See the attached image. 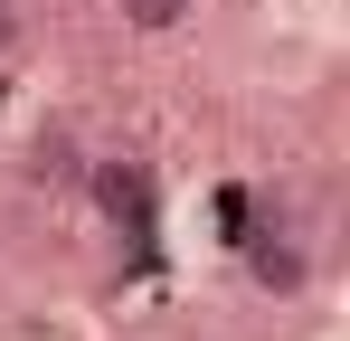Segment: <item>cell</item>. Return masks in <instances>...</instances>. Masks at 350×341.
Returning <instances> with one entry per match:
<instances>
[{"label":"cell","mask_w":350,"mask_h":341,"mask_svg":"<svg viewBox=\"0 0 350 341\" xmlns=\"http://www.w3.org/2000/svg\"><path fill=\"white\" fill-rule=\"evenodd\" d=\"M76 190L95 199V218L114 227V237H152V218H161L152 162H133V152H85V180H76Z\"/></svg>","instance_id":"6da1fadb"},{"label":"cell","mask_w":350,"mask_h":341,"mask_svg":"<svg viewBox=\"0 0 350 341\" xmlns=\"http://www.w3.org/2000/svg\"><path fill=\"white\" fill-rule=\"evenodd\" d=\"M237 266H246L256 294H275V303H303V294H312V247H303L284 218L246 227V237H237Z\"/></svg>","instance_id":"7a4b0ae2"},{"label":"cell","mask_w":350,"mask_h":341,"mask_svg":"<svg viewBox=\"0 0 350 341\" xmlns=\"http://www.w3.org/2000/svg\"><path fill=\"white\" fill-rule=\"evenodd\" d=\"M19 180H38V190H76V180H85V142H76L66 123H38L29 152H19Z\"/></svg>","instance_id":"3957f363"},{"label":"cell","mask_w":350,"mask_h":341,"mask_svg":"<svg viewBox=\"0 0 350 341\" xmlns=\"http://www.w3.org/2000/svg\"><path fill=\"white\" fill-rule=\"evenodd\" d=\"M19 48V0H0V57Z\"/></svg>","instance_id":"5b68a950"},{"label":"cell","mask_w":350,"mask_h":341,"mask_svg":"<svg viewBox=\"0 0 350 341\" xmlns=\"http://www.w3.org/2000/svg\"><path fill=\"white\" fill-rule=\"evenodd\" d=\"M114 19L133 29V38H171V29L199 19V0H114Z\"/></svg>","instance_id":"277c9868"}]
</instances>
